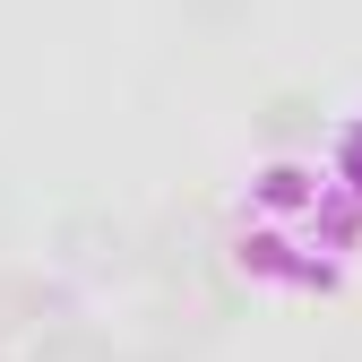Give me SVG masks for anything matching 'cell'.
I'll use <instances>...</instances> for the list:
<instances>
[{
    "instance_id": "cell-1",
    "label": "cell",
    "mask_w": 362,
    "mask_h": 362,
    "mask_svg": "<svg viewBox=\"0 0 362 362\" xmlns=\"http://www.w3.org/2000/svg\"><path fill=\"white\" fill-rule=\"evenodd\" d=\"M52 250L78 276H121V267H139V224L112 216V207H69L52 224Z\"/></svg>"
},
{
    "instance_id": "cell-2",
    "label": "cell",
    "mask_w": 362,
    "mask_h": 362,
    "mask_svg": "<svg viewBox=\"0 0 362 362\" xmlns=\"http://www.w3.org/2000/svg\"><path fill=\"white\" fill-rule=\"evenodd\" d=\"M250 129H259L267 156H310L328 139V95H320V86H267L259 112H250Z\"/></svg>"
},
{
    "instance_id": "cell-3",
    "label": "cell",
    "mask_w": 362,
    "mask_h": 362,
    "mask_svg": "<svg viewBox=\"0 0 362 362\" xmlns=\"http://www.w3.org/2000/svg\"><path fill=\"white\" fill-rule=\"evenodd\" d=\"M61 310H69V302H61V285H52V276H35V267L0 259V354L26 345L35 328H52Z\"/></svg>"
},
{
    "instance_id": "cell-4",
    "label": "cell",
    "mask_w": 362,
    "mask_h": 362,
    "mask_svg": "<svg viewBox=\"0 0 362 362\" xmlns=\"http://www.w3.org/2000/svg\"><path fill=\"white\" fill-rule=\"evenodd\" d=\"M26 362H121V345H112V328H95V320H61L52 328H35L26 337Z\"/></svg>"
},
{
    "instance_id": "cell-5",
    "label": "cell",
    "mask_w": 362,
    "mask_h": 362,
    "mask_svg": "<svg viewBox=\"0 0 362 362\" xmlns=\"http://www.w3.org/2000/svg\"><path fill=\"white\" fill-rule=\"evenodd\" d=\"M259 0H181V26L190 35H242Z\"/></svg>"
},
{
    "instance_id": "cell-6",
    "label": "cell",
    "mask_w": 362,
    "mask_h": 362,
    "mask_svg": "<svg viewBox=\"0 0 362 362\" xmlns=\"http://www.w3.org/2000/svg\"><path fill=\"white\" fill-rule=\"evenodd\" d=\"M259 199H267V207H302V199H320V190H310L302 156H276V164L259 173Z\"/></svg>"
},
{
    "instance_id": "cell-7",
    "label": "cell",
    "mask_w": 362,
    "mask_h": 362,
    "mask_svg": "<svg viewBox=\"0 0 362 362\" xmlns=\"http://www.w3.org/2000/svg\"><path fill=\"white\" fill-rule=\"evenodd\" d=\"M337 190H354V199H362V121H345V129H337Z\"/></svg>"
},
{
    "instance_id": "cell-8",
    "label": "cell",
    "mask_w": 362,
    "mask_h": 362,
    "mask_svg": "<svg viewBox=\"0 0 362 362\" xmlns=\"http://www.w3.org/2000/svg\"><path fill=\"white\" fill-rule=\"evenodd\" d=\"M121 362H199V345H181V337H147V345H121Z\"/></svg>"
},
{
    "instance_id": "cell-9",
    "label": "cell",
    "mask_w": 362,
    "mask_h": 362,
    "mask_svg": "<svg viewBox=\"0 0 362 362\" xmlns=\"http://www.w3.org/2000/svg\"><path fill=\"white\" fill-rule=\"evenodd\" d=\"M0 362H26V354H0Z\"/></svg>"
}]
</instances>
